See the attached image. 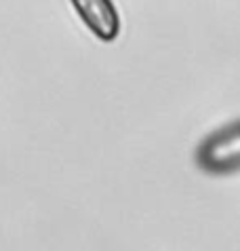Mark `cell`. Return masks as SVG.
<instances>
[{
	"instance_id": "cell-1",
	"label": "cell",
	"mask_w": 240,
	"mask_h": 251,
	"mask_svg": "<svg viewBox=\"0 0 240 251\" xmlns=\"http://www.w3.org/2000/svg\"><path fill=\"white\" fill-rule=\"evenodd\" d=\"M196 163L209 173H232L240 169V121L204 139L196 150Z\"/></svg>"
},
{
	"instance_id": "cell-2",
	"label": "cell",
	"mask_w": 240,
	"mask_h": 251,
	"mask_svg": "<svg viewBox=\"0 0 240 251\" xmlns=\"http://www.w3.org/2000/svg\"><path fill=\"white\" fill-rule=\"evenodd\" d=\"M76 15L103 43H112L120 34V15L112 0H70Z\"/></svg>"
}]
</instances>
